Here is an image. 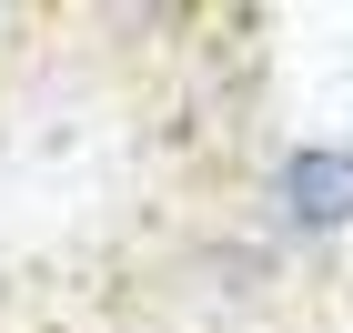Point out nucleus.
I'll use <instances>...</instances> for the list:
<instances>
[{"label":"nucleus","mask_w":353,"mask_h":333,"mask_svg":"<svg viewBox=\"0 0 353 333\" xmlns=\"http://www.w3.org/2000/svg\"><path fill=\"white\" fill-rule=\"evenodd\" d=\"M283 202H293V222H313V232L353 222V152H293V162H283Z\"/></svg>","instance_id":"1"}]
</instances>
